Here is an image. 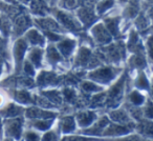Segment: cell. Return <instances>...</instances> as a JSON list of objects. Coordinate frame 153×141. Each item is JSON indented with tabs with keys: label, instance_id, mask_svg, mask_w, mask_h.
I'll use <instances>...</instances> for the list:
<instances>
[{
	"label": "cell",
	"instance_id": "6da1fadb",
	"mask_svg": "<svg viewBox=\"0 0 153 141\" xmlns=\"http://www.w3.org/2000/svg\"><path fill=\"white\" fill-rule=\"evenodd\" d=\"M92 78H96V79H100L103 80V81H107V80L111 79L113 77L112 75V70L110 68H103V70H100L96 73H94L91 75Z\"/></svg>",
	"mask_w": 153,
	"mask_h": 141
},
{
	"label": "cell",
	"instance_id": "7a4b0ae2",
	"mask_svg": "<svg viewBox=\"0 0 153 141\" xmlns=\"http://www.w3.org/2000/svg\"><path fill=\"white\" fill-rule=\"evenodd\" d=\"M59 19L61 20L64 26H66L68 28H70V30H78V26H76V22H74L69 16L65 15V14H63V13H59Z\"/></svg>",
	"mask_w": 153,
	"mask_h": 141
},
{
	"label": "cell",
	"instance_id": "3957f363",
	"mask_svg": "<svg viewBox=\"0 0 153 141\" xmlns=\"http://www.w3.org/2000/svg\"><path fill=\"white\" fill-rule=\"evenodd\" d=\"M74 42L72 40H65L60 43L59 47L61 49V52L64 55H68V54L71 52V50L74 49Z\"/></svg>",
	"mask_w": 153,
	"mask_h": 141
},
{
	"label": "cell",
	"instance_id": "277c9868",
	"mask_svg": "<svg viewBox=\"0 0 153 141\" xmlns=\"http://www.w3.org/2000/svg\"><path fill=\"white\" fill-rule=\"evenodd\" d=\"M25 49H26V44L23 40H19L17 43H16L15 53H16L17 59H19V60L22 59V56H23L24 52H25Z\"/></svg>",
	"mask_w": 153,
	"mask_h": 141
},
{
	"label": "cell",
	"instance_id": "5b68a950",
	"mask_svg": "<svg viewBox=\"0 0 153 141\" xmlns=\"http://www.w3.org/2000/svg\"><path fill=\"white\" fill-rule=\"evenodd\" d=\"M53 79H55L53 74L43 73V74H41V76L39 77L38 82L40 84H47V83H49V82H53Z\"/></svg>",
	"mask_w": 153,
	"mask_h": 141
},
{
	"label": "cell",
	"instance_id": "8992f818",
	"mask_svg": "<svg viewBox=\"0 0 153 141\" xmlns=\"http://www.w3.org/2000/svg\"><path fill=\"white\" fill-rule=\"evenodd\" d=\"M92 119H94V114H91V113H85V114L80 115V122H81V124H83V125L89 124L90 122L92 121Z\"/></svg>",
	"mask_w": 153,
	"mask_h": 141
},
{
	"label": "cell",
	"instance_id": "52a82bcc",
	"mask_svg": "<svg viewBox=\"0 0 153 141\" xmlns=\"http://www.w3.org/2000/svg\"><path fill=\"white\" fill-rule=\"evenodd\" d=\"M28 39H30L33 43H42V38H41V36L36 31H30V32L28 33Z\"/></svg>",
	"mask_w": 153,
	"mask_h": 141
},
{
	"label": "cell",
	"instance_id": "ba28073f",
	"mask_svg": "<svg viewBox=\"0 0 153 141\" xmlns=\"http://www.w3.org/2000/svg\"><path fill=\"white\" fill-rule=\"evenodd\" d=\"M30 58H32V60L34 61V63L36 64L37 66H39L40 65V60H41V51L35 50L32 53V55H30Z\"/></svg>",
	"mask_w": 153,
	"mask_h": 141
},
{
	"label": "cell",
	"instance_id": "9c48e42d",
	"mask_svg": "<svg viewBox=\"0 0 153 141\" xmlns=\"http://www.w3.org/2000/svg\"><path fill=\"white\" fill-rule=\"evenodd\" d=\"M10 133L12 135H18L20 133V123L18 121H15L11 124L10 126Z\"/></svg>",
	"mask_w": 153,
	"mask_h": 141
},
{
	"label": "cell",
	"instance_id": "30bf717a",
	"mask_svg": "<svg viewBox=\"0 0 153 141\" xmlns=\"http://www.w3.org/2000/svg\"><path fill=\"white\" fill-rule=\"evenodd\" d=\"M63 130L65 132H70L74 130V122H72L71 118H67L63 123Z\"/></svg>",
	"mask_w": 153,
	"mask_h": 141
},
{
	"label": "cell",
	"instance_id": "8fae6325",
	"mask_svg": "<svg viewBox=\"0 0 153 141\" xmlns=\"http://www.w3.org/2000/svg\"><path fill=\"white\" fill-rule=\"evenodd\" d=\"M48 57L51 58V60L53 62H56V61H58V60H60L59 54L57 53V51H56V50L53 49V47H51V49H49Z\"/></svg>",
	"mask_w": 153,
	"mask_h": 141
},
{
	"label": "cell",
	"instance_id": "7c38bea8",
	"mask_svg": "<svg viewBox=\"0 0 153 141\" xmlns=\"http://www.w3.org/2000/svg\"><path fill=\"white\" fill-rule=\"evenodd\" d=\"M131 100L133 101L135 104H140V103L143 102V100H144V97L140 94H138V93L134 92L133 94L131 95Z\"/></svg>",
	"mask_w": 153,
	"mask_h": 141
},
{
	"label": "cell",
	"instance_id": "4fadbf2b",
	"mask_svg": "<svg viewBox=\"0 0 153 141\" xmlns=\"http://www.w3.org/2000/svg\"><path fill=\"white\" fill-rule=\"evenodd\" d=\"M113 1L112 0H105L104 2H102L100 5H99V11L102 13V12H104L105 10H107L108 8H110L111 5H112Z\"/></svg>",
	"mask_w": 153,
	"mask_h": 141
},
{
	"label": "cell",
	"instance_id": "5bb4252c",
	"mask_svg": "<svg viewBox=\"0 0 153 141\" xmlns=\"http://www.w3.org/2000/svg\"><path fill=\"white\" fill-rule=\"evenodd\" d=\"M17 98L19 99V101H21V102H28V101L30 100V95L25 92H19L17 95Z\"/></svg>",
	"mask_w": 153,
	"mask_h": 141
},
{
	"label": "cell",
	"instance_id": "9a60e30c",
	"mask_svg": "<svg viewBox=\"0 0 153 141\" xmlns=\"http://www.w3.org/2000/svg\"><path fill=\"white\" fill-rule=\"evenodd\" d=\"M18 113H20V110L18 107L14 106V105H11V106L7 109V116H15L17 115Z\"/></svg>",
	"mask_w": 153,
	"mask_h": 141
},
{
	"label": "cell",
	"instance_id": "2e32d148",
	"mask_svg": "<svg viewBox=\"0 0 153 141\" xmlns=\"http://www.w3.org/2000/svg\"><path fill=\"white\" fill-rule=\"evenodd\" d=\"M108 26L110 28L111 33L112 34H117V20H111V21H108Z\"/></svg>",
	"mask_w": 153,
	"mask_h": 141
},
{
	"label": "cell",
	"instance_id": "e0dca14e",
	"mask_svg": "<svg viewBox=\"0 0 153 141\" xmlns=\"http://www.w3.org/2000/svg\"><path fill=\"white\" fill-rule=\"evenodd\" d=\"M137 86L143 88H148V83H147V80H146V78H145V76H140V78L137 81Z\"/></svg>",
	"mask_w": 153,
	"mask_h": 141
},
{
	"label": "cell",
	"instance_id": "ac0fdd59",
	"mask_svg": "<svg viewBox=\"0 0 153 141\" xmlns=\"http://www.w3.org/2000/svg\"><path fill=\"white\" fill-rule=\"evenodd\" d=\"M112 118L115 120H126V116L124 115L122 112H117V113H113L112 114Z\"/></svg>",
	"mask_w": 153,
	"mask_h": 141
},
{
	"label": "cell",
	"instance_id": "d6986e66",
	"mask_svg": "<svg viewBox=\"0 0 153 141\" xmlns=\"http://www.w3.org/2000/svg\"><path fill=\"white\" fill-rule=\"evenodd\" d=\"M83 88L85 91H87V92H89V91H94V90H97V86H94V84H91V83H89V82H86V83H84V86H83Z\"/></svg>",
	"mask_w": 153,
	"mask_h": 141
},
{
	"label": "cell",
	"instance_id": "ffe728a7",
	"mask_svg": "<svg viewBox=\"0 0 153 141\" xmlns=\"http://www.w3.org/2000/svg\"><path fill=\"white\" fill-rule=\"evenodd\" d=\"M35 126H37L40 130H46L49 128V122H38V123L35 124Z\"/></svg>",
	"mask_w": 153,
	"mask_h": 141
},
{
	"label": "cell",
	"instance_id": "44dd1931",
	"mask_svg": "<svg viewBox=\"0 0 153 141\" xmlns=\"http://www.w3.org/2000/svg\"><path fill=\"white\" fill-rule=\"evenodd\" d=\"M64 94H65V96H66V99H68V100H72L74 97V93L70 90H65Z\"/></svg>",
	"mask_w": 153,
	"mask_h": 141
},
{
	"label": "cell",
	"instance_id": "7402d4cb",
	"mask_svg": "<svg viewBox=\"0 0 153 141\" xmlns=\"http://www.w3.org/2000/svg\"><path fill=\"white\" fill-rule=\"evenodd\" d=\"M25 70H26V73L30 74V75H33V73H34V72H33V68H30V65L27 63L25 64Z\"/></svg>",
	"mask_w": 153,
	"mask_h": 141
},
{
	"label": "cell",
	"instance_id": "603a6c76",
	"mask_svg": "<svg viewBox=\"0 0 153 141\" xmlns=\"http://www.w3.org/2000/svg\"><path fill=\"white\" fill-rule=\"evenodd\" d=\"M47 35H48L49 38L53 39V40H58V39L60 38L59 36H57V35H53H53H51V34H47Z\"/></svg>",
	"mask_w": 153,
	"mask_h": 141
},
{
	"label": "cell",
	"instance_id": "cb8c5ba5",
	"mask_svg": "<svg viewBox=\"0 0 153 141\" xmlns=\"http://www.w3.org/2000/svg\"><path fill=\"white\" fill-rule=\"evenodd\" d=\"M36 138H37V136H32V133L27 136V139H36Z\"/></svg>",
	"mask_w": 153,
	"mask_h": 141
}]
</instances>
